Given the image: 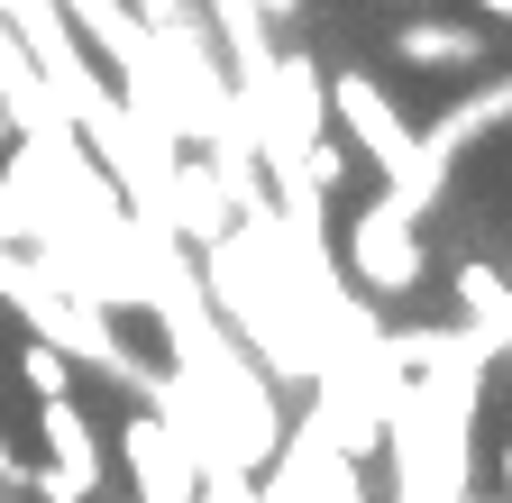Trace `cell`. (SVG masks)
Here are the masks:
<instances>
[{"instance_id":"cell-1","label":"cell","mask_w":512,"mask_h":503,"mask_svg":"<svg viewBox=\"0 0 512 503\" xmlns=\"http://www.w3.org/2000/svg\"><path fill=\"white\" fill-rule=\"evenodd\" d=\"M339 266H348V284H366V293H412L421 284V211L384 183V193L339 229Z\"/></svg>"},{"instance_id":"cell-2","label":"cell","mask_w":512,"mask_h":503,"mask_svg":"<svg viewBox=\"0 0 512 503\" xmlns=\"http://www.w3.org/2000/svg\"><path fill=\"white\" fill-rule=\"evenodd\" d=\"M37 467H28V485L46 494V503H101V476H110V458H101V430H92V412L74 403V394H55V403H37Z\"/></svg>"},{"instance_id":"cell-3","label":"cell","mask_w":512,"mask_h":503,"mask_svg":"<svg viewBox=\"0 0 512 503\" xmlns=\"http://www.w3.org/2000/svg\"><path fill=\"white\" fill-rule=\"evenodd\" d=\"M119 467L138 476V503H202V458H192V439L165 412H147V403L119 430Z\"/></svg>"},{"instance_id":"cell-4","label":"cell","mask_w":512,"mask_h":503,"mask_svg":"<svg viewBox=\"0 0 512 503\" xmlns=\"http://www.w3.org/2000/svg\"><path fill=\"white\" fill-rule=\"evenodd\" d=\"M394 55H403L412 74H467L485 46H476V28H448V19H412V28L394 37Z\"/></svg>"},{"instance_id":"cell-5","label":"cell","mask_w":512,"mask_h":503,"mask_svg":"<svg viewBox=\"0 0 512 503\" xmlns=\"http://www.w3.org/2000/svg\"><path fill=\"white\" fill-rule=\"evenodd\" d=\"M19 385H28L37 403H55V394H74V357H64L55 339H37V330H28V348H19Z\"/></svg>"},{"instance_id":"cell-6","label":"cell","mask_w":512,"mask_h":503,"mask_svg":"<svg viewBox=\"0 0 512 503\" xmlns=\"http://www.w3.org/2000/svg\"><path fill=\"white\" fill-rule=\"evenodd\" d=\"M302 174L320 183V193H339V183H348V138H339V129H320V138L302 147Z\"/></svg>"},{"instance_id":"cell-7","label":"cell","mask_w":512,"mask_h":503,"mask_svg":"<svg viewBox=\"0 0 512 503\" xmlns=\"http://www.w3.org/2000/svg\"><path fill=\"white\" fill-rule=\"evenodd\" d=\"M19 147V101H10V83H0V156Z\"/></svg>"},{"instance_id":"cell-8","label":"cell","mask_w":512,"mask_h":503,"mask_svg":"<svg viewBox=\"0 0 512 503\" xmlns=\"http://www.w3.org/2000/svg\"><path fill=\"white\" fill-rule=\"evenodd\" d=\"M28 467H19V449H10V439H0V485H19Z\"/></svg>"},{"instance_id":"cell-9","label":"cell","mask_w":512,"mask_h":503,"mask_svg":"<svg viewBox=\"0 0 512 503\" xmlns=\"http://www.w3.org/2000/svg\"><path fill=\"white\" fill-rule=\"evenodd\" d=\"M476 10H485V19H503V28H512V0H476Z\"/></svg>"},{"instance_id":"cell-10","label":"cell","mask_w":512,"mask_h":503,"mask_svg":"<svg viewBox=\"0 0 512 503\" xmlns=\"http://www.w3.org/2000/svg\"><path fill=\"white\" fill-rule=\"evenodd\" d=\"M503 503H512V439H503Z\"/></svg>"},{"instance_id":"cell-11","label":"cell","mask_w":512,"mask_h":503,"mask_svg":"<svg viewBox=\"0 0 512 503\" xmlns=\"http://www.w3.org/2000/svg\"><path fill=\"white\" fill-rule=\"evenodd\" d=\"M458 503H476V494H458Z\"/></svg>"}]
</instances>
